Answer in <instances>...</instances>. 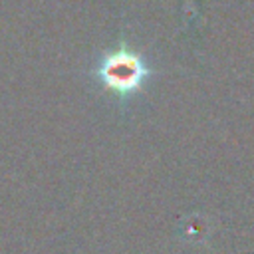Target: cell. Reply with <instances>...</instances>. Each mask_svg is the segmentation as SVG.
<instances>
[{"mask_svg":"<svg viewBox=\"0 0 254 254\" xmlns=\"http://www.w3.org/2000/svg\"><path fill=\"white\" fill-rule=\"evenodd\" d=\"M153 73L145 56L127 42H119L113 50L105 52L95 67V77L101 87L119 99L137 95Z\"/></svg>","mask_w":254,"mask_h":254,"instance_id":"1","label":"cell"}]
</instances>
